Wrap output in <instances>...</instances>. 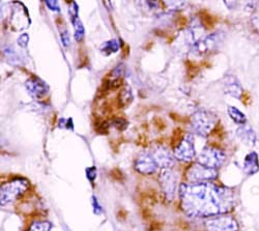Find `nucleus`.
<instances>
[{
	"label": "nucleus",
	"instance_id": "f257e3e1",
	"mask_svg": "<svg viewBox=\"0 0 259 231\" xmlns=\"http://www.w3.org/2000/svg\"><path fill=\"white\" fill-rule=\"evenodd\" d=\"M181 207L192 218H212L231 212L235 204L234 192L211 181L180 186Z\"/></svg>",
	"mask_w": 259,
	"mask_h": 231
},
{
	"label": "nucleus",
	"instance_id": "f03ea898",
	"mask_svg": "<svg viewBox=\"0 0 259 231\" xmlns=\"http://www.w3.org/2000/svg\"><path fill=\"white\" fill-rule=\"evenodd\" d=\"M29 188V182L25 178H15L2 186L0 189V204L8 205L22 196Z\"/></svg>",
	"mask_w": 259,
	"mask_h": 231
},
{
	"label": "nucleus",
	"instance_id": "7ed1b4c3",
	"mask_svg": "<svg viewBox=\"0 0 259 231\" xmlns=\"http://www.w3.org/2000/svg\"><path fill=\"white\" fill-rule=\"evenodd\" d=\"M215 124V116L208 110L200 109L194 112L191 117V128L193 132L201 136H208Z\"/></svg>",
	"mask_w": 259,
	"mask_h": 231
},
{
	"label": "nucleus",
	"instance_id": "20e7f679",
	"mask_svg": "<svg viewBox=\"0 0 259 231\" xmlns=\"http://www.w3.org/2000/svg\"><path fill=\"white\" fill-rule=\"evenodd\" d=\"M218 176V171L211 169L206 166L199 164L198 162L190 166L186 171V178L188 182L200 183L212 181Z\"/></svg>",
	"mask_w": 259,
	"mask_h": 231
},
{
	"label": "nucleus",
	"instance_id": "39448f33",
	"mask_svg": "<svg viewBox=\"0 0 259 231\" xmlns=\"http://www.w3.org/2000/svg\"><path fill=\"white\" fill-rule=\"evenodd\" d=\"M159 181L162 191L167 200L175 198L179 188V176L172 168H164L159 175Z\"/></svg>",
	"mask_w": 259,
	"mask_h": 231
},
{
	"label": "nucleus",
	"instance_id": "423d86ee",
	"mask_svg": "<svg viewBox=\"0 0 259 231\" xmlns=\"http://www.w3.org/2000/svg\"><path fill=\"white\" fill-rule=\"evenodd\" d=\"M225 160V153L215 148H204L197 158V162L199 164L215 170L223 165Z\"/></svg>",
	"mask_w": 259,
	"mask_h": 231
},
{
	"label": "nucleus",
	"instance_id": "0eeeda50",
	"mask_svg": "<svg viewBox=\"0 0 259 231\" xmlns=\"http://www.w3.org/2000/svg\"><path fill=\"white\" fill-rule=\"evenodd\" d=\"M208 231H240L237 221L226 214L215 216L205 223Z\"/></svg>",
	"mask_w": 259,
	"mask_h": 231
},
{
	"label": "nucleus",
	"instance_id": "6e6552de",
	"mask_svg": "<svg viewBox=\"0 0 259 231\" xmlns=\"http://www.w3.org/2000/svg\"><path fill=\"white\" fill-rule=\"evenodd\" d=\"M221 37L218 33H210L203 35L191 46V51L196 55H205L217 49L220 44Z\"/></svg>",
	"mask_w": 259,
	"mask_h": 231
},
{
	"label": "nucleus",
	"instance_id": "1a4fd4ad",
	"mask_svg": "<svg viewBox=\"0 0 259 231\" xmlns=\"http://www.w3.org/2000/svg\"><path fill=\"white\" fill-rule=\"evenodd\" d=\"M175 157L181 162H191L196 156L195 144H194L193 136L188 134L180 142L175 150Z\"/></svg>",
	"mask_w": 259,
	"mask_h": 231
},
{
	"label": "nucleus",
	"instance_id": "9d476101",
	"mask_svg": "<svg viewBox=\"0 0 259 231\" xmlns=\"http://www.w3.org/2000/svg\"><path fill=\"white\" fill-rule=\"evenodd\" d=\"M25 87L28 94L35 100L42 99L49 93V87L46 82L37 77H30L25 83Z\"/></svg>",
	"mask_w": 259,
	"mask_h": 231
},
{
	"label": "nucleus",
	"instance_id": "9b49d317",
	"mask_svg": "<svg viewBox=\"0 0 259 231\" xmlns=\"http://www.w3.org/2000/svg\"><path fill=\"white\" fill-rule=\"evenodd\" d=\"M158 165L152 154H142L135 161V169L144 175L154 174L157 171Z\"/></svg>",
	"mask_w": 259,
	"mask_h": 231
},
{
	"label": "nucleus",
	"instance_id": "f8f14e48",
	"mask_svg": "<svg viewBox=\"0 0 259 231\" xmlns=\"http://www.w3.org/2000/svg\"><path fill=\"white\" fill-rule=\"evenodd\" d=\"M152 156L154 157L158 167H161L162 169H164V168H171L175 165V155H172L170 150L165 148V146H157L153 151Z\"/></svg>",
	"mask_w": 259,
	"mask_h": 231
},
{
	"label": "nucleus",
	"instance_id": "ddd939ff",
	"mask_svg": "<svg viewBox=\"0 0 259 231\" xmlns=\"http://www.w3.org/2000/svg\"><path fill=\"white\" fill-rule=\"evenodd\" d=\"M223 88L226 95H229L233 98L241 99L243 96V88L233 76H227L223 81Z\"/></svg>",
	"mask_w": 259,
	"mask_h": 231
},
{
	"label": "nucleus",
	"instance_id": "4468645a",
	"mask_svg": "<svg viewBox=\"0 0 259 231\" xmlns=\"http://www.w3.org/2000/svg\"><path fill=\"white\" fill-rule=\"evenodd\" d=\"M259 170V161L256 153L248 154L244 160V171L248 175H253Z\"/></svg>",
	"mask_w": 259,
	"mask_h": 231
},
{
	"label": "nucleus",
	"instance_id": "2eb2a0df",
	"mask_svg": "<svg viewBox=\"0 0 259 231\" xmlns=\"http://www.w3.org/2000/svg\"><path fill=\"white\" fill-rule=\"evenodd\" d=\"M227 112L230 116V118L237 124L240 125H245V123L247 122V118L245 116V114L243 112H241L239 109L233 107V106H228L227 108Z\"/></svg>",
	"mask_w": 259,
	"mask_h": 231
},
{
	"label": "nucleus",
	"instance_id": "dca6fc26",
	"mask_svg": "<svg viewBox=\"0 0 259 231\" xmlns=\"http://www.w3.org/2000/svg\"><path fill=\"white\" fill-rule=\"evenodd\" d=\"M119 41L117 39H110L107 40L102 45L101 52L105 55H110L116 53L119 50Z\"/></svg>",
	"mask_w": 259,
	"mask_h": 231
},
{
	"label": "nucleus",
	"instance_id": "f3484780",
	"mask_svg": "<svg viewBox=\"0 0 259 231\" xmlns=\"http://www.w3.org/2000/svg\"><path fill=\"white\" fill-rule=\"evenodd\" d=\"M237 135H239L246 143H249V144L255 143L256 137L254 132L249 127H246V125H243L242 128L237 130Z\"/></svg>",
	"mask_w": 259,
	"mask_h": 231
},
{
	"label": "nucleus",
	"instance_id": "a211bd4d",
	"mask_svg": "<svg viewBox=\"0 0 259 231\" xmlns=\"http://www.w3.org/2000/svg\"><path fill=\"white\" fill-rule=\"evenodd\" d=\"M133 101V93L130 87H125L121 90L119 95V106L127 107Z\"/></svg>",
	"mask_w": 259,
	"mask_h": 231
},
{
	"label": "nucleus",
	"instance_id": "6ab92c4d",
	"mask_svg": "<svg viewBox=\"0 0 259 231\" xmlns=\"http://www.w3.org/2000/svg\"><path fill=\"white\" fill-rule=\"evenodd\" d=\"M72 23L74 25V30H75V34H74L75 39L77 41H81L84 38V35H85L84 26H83L81 21L79 20V18H76V19L72 20Z\"/></svg>",
	"mask_w": 259,
	"mask_h": 231
},
{
	"label": "nucleus",
	"instance_id": "aec40b11",
	"mask_svg": "<svg viewBox=\"0 0 259 231\" xmlns=\"http://www.w3.org/2000/svg\"><path fill=\"white\" fill-rule=\"evenodd\" d=\"M163 3L169 10L178 11L184 9L188 5L189 0H163Z\"/></svg>",
	"mask_w": 259,
	"mask_h": 231
},
{
	"label": "nucleus",
	"instance_id": "412c9836",
	"mask_svg": "<svg viewBox=\"0 0 259 231\" xmlns=\"http://www.w3.org/2000/svg\"><path fill=\"white\" fill-rule=\"evenodd\" d=\"M52 225L48 221H35L30 226L28 231H50Z\"/></svg>",
	"mask_w": 259,
	"mask_h": 231
},
{
	"label": "nucleus",
	"instance_id": "4be33fe9",
	"mask_svg": "<svg viewBox=\"0 0 259 231\" xmlns=\"http://www.w3.org/2000/svg\"><path fill=\"white\" fill-rule=\"evenodd\" d=\"M47 8L52 11V12H59L60 8H59V4L58 0H45Z\"/></svg>",
	"mask_w": 259,
	"mask_h": 231
},
{
	"label": "nucleus",
	"instance_id": "5701e85b",
	"mask_svg": "<svg viewBox=\"0 0 259 231\" xmlns=\"http://www.w3.org/2000/svg\"><path fill=\"white\" fill-rule=\"evenodd\" d=\"M28 41H29V35L27 33H23L21 34L18 38V44L20 47L22 48H26L28 45Z\"/></svg>",
	"mask_w": 259,
	"mask_h": 231
},
{
	"label": "nucleus",
	"instance_id": "b1692460",
	"mask_svg": "<svg viewBox=\"0 0 259 231\" xmlns=\"http://www.w3.org/2000/svg\"><path fill=\"white\" fill-rule=\"evenodd\" d=\"M86 177L91 181L94 182V180L97 178V169L96 167H90L86 169Z\"/></svg>",
	"mask_w": 259,
	"mask_h": 231
},
{
	"label": "nucleus",
	"instance_id": "393cba45",
	"mask_svg": "<svg viewBox=\"0 0 259 231\" xmlns=\"http://www.w3.org/2000/svg\"><path fill=\"white\" fill-rule=\"evenodd\" d=\"M92 204H93V208H94V213L96 215H100L102 213V206L99 203V200H98V198L96 196H93Z\"/></svg>",
	"mask_w": 259,
	"mask_h": 231
},
{
	"label": "nucleus",
	"instance_id": "a878e982",
	"mask_svg": "<svg viewBox=\"0 0 259 231\" xmlns=\"http://www.w3.org/2000/svg\"><path fill=\"white\" fill-rule=\"evenodd\" d=\"M60 37H61V43H62V45H63L64 47H66V48H68V47L70 46V36H69L68 31L62 32Z\"/></svg>",
	"mask_w": 259,
	"mask_h": 231
},
{
	"label": "nucleus",
	"instance_id": "bb28decb",
	"mask_svg": "<svg viewBox=\"0 0 259 231\" xmlns=\"http://www.w3.org/2000/svg\"><path fill=\"white\" fill-rule=\"evenodd\" d=\"M113 123H114V125H115V127H116L118 130H123V129H125V128H126V124H127V122H126L125 120L121 119V118H118V119L114 120Z\"/></svg>",
	"mask_w": 259,
	"mask_h": 231
},
{
	"label": "nucleus",
	"instance_id": "cd10ccee",
	"mask_svg": "<svg viewBox=\"0 0 259 231\" xmlns=\"http://www.w3.org/2000/svg\"><path fill=\"white\" fill-rule=\"evenodd\" d=\"M147 4H148L150 9H155V8H157L159 6L158 0H147Z\"/></svg>",
	"mask_w": 259,
	"mask_h": 231
}]
</instances>
